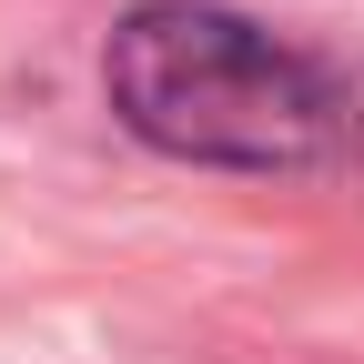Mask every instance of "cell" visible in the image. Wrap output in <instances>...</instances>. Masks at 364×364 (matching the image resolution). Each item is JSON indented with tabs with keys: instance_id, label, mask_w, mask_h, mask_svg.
Instances as JSON below:
<instances>
[{
	"instance_id": "cell-1",
	"label": "cell",
	"mask_w": 364,
	"mask_h": 364,
	"mask_svg": "<svg viewBox=\"0 0 364 364\" xmlns=\"http://www.w3.org/2000/svg\"><path fill=\"white\" fill-rule=\"evenodd\" d=\"M102 81L122 122L172 162H223V172H314L354 152V102L284 51L273 31L203 11V0H152L132 11L102 51Z\"/></svg>"
}]
</instances>
